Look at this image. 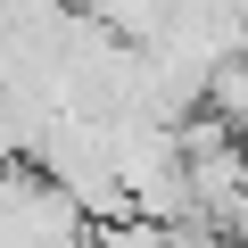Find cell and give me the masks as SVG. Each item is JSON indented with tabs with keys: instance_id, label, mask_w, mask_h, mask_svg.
Wrapping results in <instances>:
<instances>
[{
	"instance_id": "cell-1",
	"label": "cell",
	"mask_w": 248,
	"mask_h": 248,
	"mask_svg": "<svg viewBox=\"0 0 248 248\" xmlns=\"http://www.w3.org/2000/svg\"><path fill=\"white\" fill-rule=\"evenodd\" d=\"M240 182H248V133H240Z\"/></svg>"
}]
</instances>
